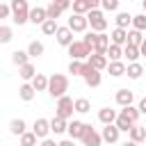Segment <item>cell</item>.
Listing matches in <instances>:
<instances>
[{
    "label": "cell",
    "instance_id": "cell-1",
    "mask_svg": "<svg viewBox=\"0 0 146 146\" xmlns=\"http://www.w3.org/2000/svg\"><path fill=\"white\" fill-rule=\"evenodd\" d=\"M66 91H68V78L62 73H52L48 78V94L52 98H62L66 96Z\"/></svg>",
    "mask_w": 146,
    "mask_h": 146
},
{
    "label": "cell",
    "instance_id": "cell-2",
    "mask_svg": "<svg viewBox=\"0 0 146 146\" xmlns=\"http://www.w3.org/2000/svg\"><path fill=\"white\" fill-rule=\"evenodd\" d=\"M11 21L16 25H25L30 23V7H27V0H11Z\"/></svg>",
    "mask_w": 146,
    "mask_h": 146
},
{
    "label": "cell",
    "instance_id": "cell-3",
    "mask_svg": "<svg viewBox=\"0 0 146 146\" xmlns=\"http://www.w3.org/2000/svg\"><path fill=\"white\" fill-rule=\"evenodd\" d=\"M87 21H89V25H91L94 32H105L107 30V18H105L103 9H91L87 14Z\"/></svg>",
    "mask_w": 146,
    "mask_h": 146
},
{
    "label": "cell",
    "instance_id": "cell-4",
    "mask_svg": "<svg viewBox=\"0 0 146 146\" xmlns=\"http://www.w3.org/2000/svg\"><path fill=\"white\" fill-rule=\"evenodd\" d=\"M73 112H75V107H73V98L71 96H62V98H57V107H55V116H59V119H71L73 116Z\"/></svg>",
    "mask_w": 146,
    "mask_h": 146
},
{
    "label": "cell",
    "instance_id": "cell-5",
    "mask_svg": "<svg viewBox=\"0 0 146 146\" xmlns=\"http://www.w3.org/2000/svg\"><path fill=\"white\" fill-rule=\"evenodd\" d=\"M68 55H71V59H80V62H84V59H89V55H91V50L84 46V41H73L68 48Z\"/></svg>",
    "mask_w": 146,
    "mask_h": 146
},
{
    "label": "cell",
    "instance_id": "cell-6",
    "mask_svg": "<svg viewBox=\"0 0 146 146\" xmlns=\"http://www.w3.org/2000/svg\"><path fill=\"white\" fill-rule=\"evenodd\" d=\"M82 80H84V84H87V87H100V82H103V75H100V71H96L94 66L84 64Z\"/></svg>",
    "mask_w": 146,
    "mask_h": 146
},
{
    "label": "cell",
    "instance_id": "cell-7",
    "mask_svg": "<svg viewBox=\"0 0 146 146\" xmlns=\"http://www.w3.org/2000/svg\"><path fill=\"white\" fill-rule=\"evenodd\" d=\"M84 146H100L103 144V137H100V132H96L94 128H91V123H87V130H84V135H82V139H80Z\"/></svg>",
    "mask_w": 146,
    "mask_h": 146
},
{
    "label": "cell",
    "instance_id": "cell-8",
    "mask_svg": "<svg viewBox=\"0 0 146 146\" xmlns=\"http://www.w3.org/2000/svg\"><path fill=\"white\" fill-rule=\"evenodd\" d=\"M73 32H87V27H89V21H87V16H80V14H71V18H68V23H66Z\"/></svg>",
    "mask_w": 146,
    "mask_h": 146
},
{
    "label": "cell",
    "instance_id": "cell-9",
    "mask_svg": "<svg viewBox=\"0 0 146 146\" xmlns=\"http://www.w3.org/2000/svg\"><path fill=\"white\" fill-rule=\"evenodd\" d=\"M55 39H57V43H59V46L68 48V46L73 43V30H71L68 25H59V30H57Z\"/></svg>",
    "mask_w": 146,
    "mask_h": 146
},
{
    "label": "cell",
    "instance_id": "cell-10",
    "mask_svg": "<svg viewBox=\"0 0 146 146\" xmlns=\"http://www.w3.org/2000/svg\"><path fill=\"white\" fill-rule=\"evenodd\" d=\"M84 130H87V123H84V121H78V119H73V121L68 123V128H66V132H68L71 139H82Z\"/></svg>",
    "mask_w": 146,
    "mask_h": 146
},
{
    "label": "cell",
    "instance_id": "cell-11",
    "mask_svg": "<svg viewBox=\"0 0 146 146\" xmlns=\"http://www.w3.org/2000/svg\"><path fill=\"white\" fill-rule=\"evenodd\" d=\"M110 34H105V32H98L96 34V43H94V52L96 55H105L107 52V48H110Z\"/></svg>",
    "mask_w": 146,
    "mask_h": 146
},
{
    "label": "cell",
    "instance_id": "cell-12",
    "mask_svg": "<svg viewBox=\"0 0 146 146\" xmlns=\"http://www.w3.org/2000/svg\"><path fill=\"white\" fill-rule=\"evenodd\" d=\"M32 132L39 137V139H46L50 135V121L48 119H36L34 125H32Z\"/></svg>",
    "mask_w": 146,
    "mask_h": 146
},
{
    "label": "cell",
    "instance_id": "cell-13",
    "mask_svg": "<svg viewBox=\"0 0 146 146\" xmlns=\"http://www.w3.org/2000/svg\"><path fill=\"white\" fill-rule=\"evenodd\" d=\"M100 137H103V141H107V144H116V141H119V137H121V130H119L114 123H110V125H105V128H103Z\"/></svg>",
    "mask_w": 146,
    "mask_h": 146
},
{
    "label": "cell",
    "instance_id": "cell-14",
    "mask_svg": "<svg viewBox=\"0 0 146 146\" xmlns=\"http://www.w3.org/2000/svg\"><path fill=\"white\" fill-rule=\"evenodd\" d=\"M110 41L112 43H116V46H128V30H123V27H114L112 30V34H110Z\"/></svg>",
    "mask_w": 146,
    "mask_h": 146
},
{
    "label": "cell",
    "instance_id": "cell-15",
    "mask_svg": "<svg viewBox=\"0 0 146 146\" xmlns=\"http://www.w3.org/2000/svg\"><path fill=\"white\" fill-rule=\"evenodd\" d=\"M87 64H89V66H94L96 71H105V68H107V64H110V59H107L105 55H96V52H91V55H89V59H87Z\"/></svg>",
    "mask_w": 146,
    "mask_h": 146
},
{
    "label": "cell",
    "instance_id": "cell-16",
    "mask_svg": "<svg viewBox=\"0 0 146 146\" xmlns=\"http://www.w3.org/2000/svg\"><path fill=\"white\" fill-rule=\"evenodd\" d=\"M114 125L121 130V132H130V128L135 125V121L125 114V112H119V116H116V121H114Z\"/></svg>",
    "mask_w": 146,
    "mask_h": 146
},
{
    "label": "cell",
    "instance_id": "cell-17",
    "mask_svg": "<svg viewBox=\"0 0 146 146\" xmlns=\"http://www.w3.org/2000/svg\"><path fill=\"white\" fill-rule=\"evenodd\" d=\"M46 21H48V16H46V9H43V7L30 9V23H32V25H43Z\"/></svg>",
    "mask_w": 146,
    "mask_h": 146
},
{
    "label": "cell",
    "instance_id": "cell-18",
    "mask_svg": "<svg viewBox=\"0 0 146 146\" xmlns=\"http://www.w3.org/2000/svg\"><path fill=\"white\" fill-rule=\"evenodd\" d=\"M132 100H135V94L130 89H119L116 91V105L128 107V105H132Z\"/></svg>",
    "mask_w": 146,
    "mask_h": 146
},
{
    "label": "cell",
    "instance_id": "cell-19",
    "mask_svg": "<svg viewBox=\"0 0 146 146\" xmlns=\"http://www.w3.org/2000/svg\"><path fill=\"white\" fill-rule=\"evenodd\" d=\"M18 96H21V100H25V103H30L34 96H36V91H34V87H32V82H23L21 87H18Z\"/></svg>",
    "mask_w": 146,
    "mask_h": 146
},
{
    "label": "cell",
    "instance_id": "cell-20",
    "mask_svg": "<svg viewBox=\"0 0 146 146\" xmlns=\"http://www.w3.org/2000/svg\"><path fill=\"white\" fill-rule=\"evenodd\" d=\"M116 110H112V107H103L100 112H98V121L100 123H105V125H110V123H114L116 121Z\"/></svg>",
    "mask_w": 146,
    "mask_h": 146
},
{
    "label": "cell",
    "instance_id": "cell-21",
    "mask_svg": "<svg viewBox=\"0 0 146 146\" xmlns=\"http://www.w3.org/2000/svg\"><path fill=\"white\" fill-rule=\"evenodd\" d=\"M66 128H68V121H66V119H59V116H52V119H50V132L64 135Z\"/></svg>",
    "mask_w": 146,
    "mask_h": 146
},
{
    "label": "cell",
    "instance_id": "cell-22",
    "mask_svg": "<svg viewBox=\"0 0 146 146\" xmlns=\"http://www.w3.org/2000/svg\"><path fill=\"white\" fill-rule=\"evenodd\" d=\"M105 71H107L112 78H121V75H125V64H123V62H110Z\"/></svg>",
    "mask_w": 146,
    "mask_h": 146
},
{
    "label": "cell",
    "instance_id": "cell-23",
    "mask_svg": "<svg viewBox=\"0 0 146 146\" xmlns=\"http://www.w3.org/2000/svg\"><path fill=\"white\" fill-rule=\"evenodd\" d=\"M18 75H21L25 82H32V80H34V75H36V68H34V64H32V62H27L25 66H21V68H18Z\"/></svg>",
    "mask_w": 146,
    "mask_h": 146
},
{
    "label": "cell",
    "instance_id": "cell-24",
    "mask_svg": "<svg viewBox=\"0 0 146 146\" xmlns=\"http://www.w3.org/2000/svg\"><path fill=\"white\" fill-rule=\"evenodd\" d=\"M128 137H130V141H135V144H141V141L146 139V130H144L141 125H137V123H135V125L130 128Z\"/></svg>",
    "mask_w": 146,
    "mask_h": 146
},
{
    "label": "cell",
    "instance_id": "cell-25",
    "mask_svg": "<svg viewBox=\"0 0 146 146\" xmlns=\"http://www.w3.org/2000/svg\"><path fill=\"white\" fill-rule=\"evenodd\" d=\"M105 57H107L110 62H121V57H123V48H121V46H116V43H110V48H107Z\"/></svg>",
    "mask_w": 146,
    "mask_h": 146
},
{
    "label": "cell",
    "instance_id": "cell-26",
    "mask_svg": "<svg viewBox=\"0 0 146 146\" xmlns=\"http://www.w3.org/2000/svg\"><path fill=\"white\" fill-rule=\"evenodd\" d=\"M141 73H144V68H141V64H139V62H132V64H128V66H125V75H128L130 80H139V78H141Z\"/></svg>",
    "mask_w": 146,
    "mask_h": 146
},
{
    "label": "cell",
    "instance_id": "cell-27",
    "mask_svg": "<svg viewBox=\"0 0 146 146\" xmlns=\"http://www.w3.org/2000/svg\"><path fill=\"white\" fill-rule=\"evenodd\" d=\"M9 132H11V135H18V137H21L23 132H27L25 121H23V119H11V121H9Z\"/></svg>",
    "mask_w": 146,
    "mask_h": 146
},
{
    "label": "cell",
    "instance_id": "cell-28",
    "mask_svg": "<svg viewBox=\"0 0 146 146\" xmlns=\"http://www.w3.org/2000/svg\"><path fill=\"white\" fill-rule=\"evenodd\" d=\"M11 62L21 68V66H25L27 62H30V55H27V50H14L11 52Z\"/></svg>",
    "mask_w": 146,
    "mask_h": 146
},
{
    "label": "cell",
    "instance_id": "cell-29",
    "mask_svg": "<svg viewBox=\"0 0 146 146\" xmlns=\"http://www.w3.org/2000/svg\"><path fill=\"white\" fill-rule=\"evenodd\" d=\"M32 87H34V91H48V75L36 73L32 80Z\"/></svg>",
    "mask_w": 146,
    "mask_h": 146
},
{
    "label": "cell",
    "instance_id": "cell-30",
    "mask_svg": "<svg viewBox=\"0 0 146 146\" xmlns=\"http://www.w3.org/2000/svg\"><path fill=\"white\" fill-rule=\"evenodd\" d=\"M144 39H146L144 32H139V30H128V43H130V46H137V48H139V46L144 43Z\"/></svg>",
    "mask_w": 146,
    "mask_h": 146
},
{
    "label": "cell",
    "instance_id": "cell-31",
    "mask_svg": "<svg viewBox=\"0 0 146 146\" xmlns=\"http://www.w3.org/2000/svg\"><path fill=\"white\" fill-rule=\"evenodd\" d=\"M123 57L132 64V62H137L141 55H139V48H137V46H130V43H128V46H123Z\"/></svg>",
    "mask_w": 146,
    "mask_h": 146
},
{
    "label": "cell",
    "instance_id": "cell-32",
    "mask_svg": "<svg viewBox=\"0 0 146 146\" xmlns=\"http://www.w3.org/2000/svg\"><path fill=\"white\" fill-rule=\"evenodd\" d=\"M114 21H116V27H123V30H128V25H132V16L128 11H119Z\"/></svg>",
    "mask_w": 146,
    "mask_h": 146
},
{
    "label": "cell",
    "instance_id": "cell-33",
    "mask_svg": "<svg viewBox=\"0 0 146 146\" xmlns=\"http://www.w3.org/2000/svg\"><path fill=\"white\" fill-rule=\"evenodd\" d=\"M43 50H46V48H43L41 41H30V46H27V55H30V59H32V57H41Z\"/></svg>",
    "mask_w": 146,
    "mask_h": 146
},
{
    "label": "cell",
    "instance_id": "cell-34",
    "mask_svg": "<svg viewBox=\"0 0 146 146\" xmlns=\"http://www.w3.org/2000/svg\"><path fill=\"white\" fill-rule=\"evenodd\" d=\"M73 107H75L78 114H87V112H91V103H89L87 98H75V100H73Z\"/></svg>",
    "mask_w": 146,
    "mask_h": 146
},
{
    "label": "cell",
    "instance_id": "cell-35",
    "mask_svg": "<svg viewBox=\"0 0 146 146\" xmlns=\"http://www.w3.org/2000/svg\"><path fill=\"white\" fill-rule=\"evenodd\" d=\"M57 30H59V25H57V21H52V18H48V21L41 25V32H43V34H48V36H55V34H57Z\"/></svg>",
    "mask_w": 146,
    "mask_h": 146
},
{
    "label": "cell",
    "instance_id": "cell-36",
    "mask_svg": "<svg viewBox=\"0 0 146 146\" xmlns=\"http://www.w3.org/2000/svg\"><path fill=\"white\" fill-rule=\"evenodd\" d=\"M73 14H80V16H87L89 14V5H87V0H73Z\"/></svg>",
    "mask_w": 146,
    "mask_h": 146
},
{
    "label": "cell",
    "instance_id": "cell-37",
    "mask_svg": "<svg viewBox=\"0 0 146 146\" xmlns=\"http://www.w3.org/2000/svg\"><path fill=\"white\" fill-rule=\"evenodd\" d=\"M84 64H87V62L71 59V64H68V73H71V75H82V71H84Z\"/></svg>",
    "mask_w": 146,
    "mask_h": 146
},
{
    "label": "cell",
    "instance_id": "cell-38",
    "mask_svg": "<svg viewBox=\"0 0 146 146\" xmlns=\"http://www.w3.org/2000/svg\"><path fill=\"white\" fill-rule=\"evenodd\" d=\"M132 30H139V32L146 30V14H137V16H132Z\"/></svg>",
    "mask_w": 146,
    "mask_h": 146
},
{
    "label": "cell",
    "instance_id": "cell-39",
    "mask_svg": "<svg viewBox=\"0 0 146 146\" xmlns=\"http://www.w3.org/2000/svg\"><path fill=\"white\" fill-rule=\"evenodd\" d=\"M36 139H39V137H36L32 130H30V132H23V135H21V146H36Z\"/></svg>",
    "mask_w": 146,
    "mask_h": 146
},
{
    "label": "cell",
    "instance_id": "cell-40",
    "mask_svg": "<svg viewBox=\"0 0 146 146\" xmlns=\"http://www.w3.org/2000/svg\"><path fill=\"white\" fill-rule=\"evenodd\" d=\"M14 39V30L9 25H0V43H9Z\"/></svg>",
    "mask_w": 146,
    "mask_h": 146
},
{
    "label": "cell",
    "instance_id": "cell-41",
    "mask_svg": "<svg viewBox=\"0 0 146 146\" xmlns=\"http://www.w3.org/2000/svg\"><path fill=\"white\" fill-rule=\"evenodd\" d=\"M46 16H48V18H52V21H57V18L62 16V9H59L55 2H50V5L46 7Z\"/></svg>",
    "mask_w": 146,
    "mask_h": 146
},
{
    "label": "cell",
    "instance_id": "cell-42",
    "mask_svg": "<svg viewBox=\"0 0 146 146\" xmlns=\"http://www.w3.org/2000/svg\"><path fill=\"white\" fill-rule=\"evenodd\" d=\"M119 2L121 0H100V7H103V11H116Z\"/></svg>",
    "mask_w": 146,
    "mask_h": 146
},
{
    "label": "cell",
    "instance_id": "cell-43",
    "mask_svg": "<svg viewBox=\"0 0 146 146\" xmlns=\"http://www.w3.org/2000/svg\"><path fill=\"white\" fill-rule=\"evenodd\" d=\"M121 112H125V114H128L135 123H137V119H139V114H141V112H139V107H135V105H128V107H123Z\"/></svg>",
    "mask_w": 146,
    "mask_h": 146
},
{
    "label": "cell",
    "instance_id": "cell-44",
    "mask_svg": "<svg viewBox=\"0 0 146 146\" xmlns=\"http://www.w3.org/2000/svg\"><path fill=\"white\" fill-rule=\"evenodd\" d=\"M9 16H11V7L0 2V18H9Z\"/></svg>",
    "mask_w": 146,
    "mask_h": 146
},
{
    "label": "cell",
    "instance_id": "cell-45",
    "mask_svg": "<svg viewBox=\"0 0 146 146\" xmlns=\"http://www.w3.org/2000/svg\"><path fill=\"white\" fill-rule=\"evenodd\" d=\"M50 2H55V5H57V7L62 9V11H66V9H68V7L73 5V0H50Z\"/></svg>",
    "mask_w": 146,
    "mask_h": 146
},
{
    "label": "cell",
    "instance_id": "cell-46",
    "mask_svg": "<svg viewBox=\"0 0 146 146\" xmlns=\"http://www.w3.org/2000/svg\"><path fill=\"white\" fill-rule=\"evenodd\" d=\"M87 5H89V11L91 9H100V0H87Z\"/></svg>",
    "mask_w": 146,
    "mask_h": 146
},
{
    "label": "cell",
    "instance_id": "cell-47",
    "mask_svg": "<svg viewBox=\"0 0 146 146\" xmlns=\"http://www.w3.org/2000/svg\"><path fill=\"white\" fill-rule=\"evenodd\" d=\"M39 146H57V141L55 139H50V137H46V139H41V144Z\"/></svg>",
    "mask_w": 146,
    "mask_h": 146
},
{
    "label": "cell",
    "instance_id": "cell-48",
    "mask_svg": "<svg viewBox=\"0 0 146 146\" xmlns=\"http://www.w3.org/2000/svg\"><path fill=\"white\" fill-rule=\"evenodd\" d=\"M137 107H139V112H141V114H146V96L139 100V105H137Z\"/></svg>",
    "mask_w": 146,
    "mask_h": 146
},
{
    "label": "cell",
    "instance_id": "cell-49",
    "mask_svg": "<svg viewBox=\"0 0 146 146\" xmlns=\"http://www.w3.org/2000/svg\"><path fill=\"white\" fill-rule=\"evenodd\" d=\"M57 146H75V139H64V141H59Z\"/></svg>",
    "mask_w": 146,
    "mask_h": 146
},
{
    "label": "cell",
    "instance_id": "cell-50",
    "mask_svg": "<svg viewBox=\"0 0 146 146\" xmlns=\"http://www.w3.org/2000/svg\"><path fill=\"white\" fill-rule=\"evenodd\" d=\"M139 55H141V57H146V39H144V43L139 46Z\"/></svg>",
    "mask_w": 146,
    "mask_h": 146
},
{
    "label": "cell",
    "instance_id": "cell-51",
    "mask_svg": "<svg viewBox=\"0 0 146 146\" xmlns=\"http://www.w3.org/2000/svg\"><path fill=\"white\" fill-rule=\"evenodd\" d=\"M121 146H139V144H135V141H130V139H128V141H125V144H121Z\"/></svg>",
    "mask_w": 146,
    "mask_h": 146
},
{
    "label": "cell",
    "instance_id": "cell-52",
    "mask_svg": "<svg viewBox=\"0 0 146 146\" xmlns=\"http://www.w3.org/2000/svg\"><path fill=\"white\" fill-rule=\"evenodd\" d=\"M141 7H144V14H146V0H141Z\"/></svg>",
    "mask_w": 146,
    "mask_h": 146
},
{
    "label": "cell",
    "instance_id": "cell-53",
    "mask_svg": "<svg viewBox=\"0 0 146 146\" xmlns=\"http://www.w3.org/2000/svg\"><path fill=\"white\" fill-rule=\"evenodd\" d=\"M110 146H112V144H110Z\"/></svg>",
    "mask_w": 146,
    "mask_h": 146
},
{
    "label": "cell",
    "instance_id": "cell-54",
    "mask_svg": "<svg viewBox=\"0 0 146 146\" xmlns=\"http://www.w3.org/2000/svg\"><path fill=\"white\" fill-rule=\"evenodd\" d=\"M144 141H146V139H144Z\"/></svg>",
    "mask_w": 146,
    "mask_h": 146
}]
</instances>
